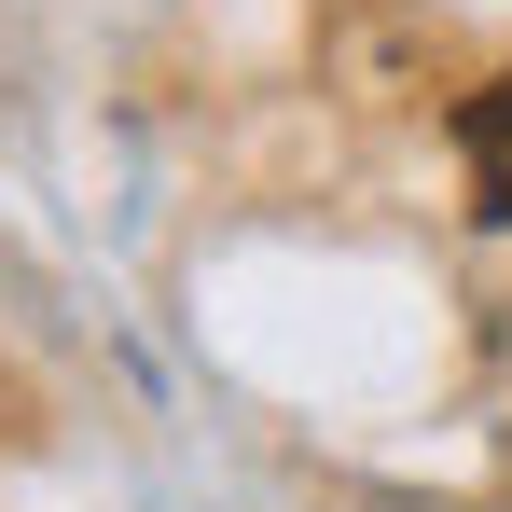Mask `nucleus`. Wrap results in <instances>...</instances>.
Instances as JSON below:
<instances>
[{
  "label": "nucleus",
  "instance_id": "nucleus-1",
  "mask_svg": "<svg viewBox=\"0 0 512 512\" xmlns=\"http://www.w3.org/2000/svg\"><path fill=\"white\" fill-rule=\"evenodd\" d=\"M457 167H471V208H485V222H512V70L457 97Z\"/></svg>",
  "mask_w": 512,
  "mask_h": 512
}]
</instances>
